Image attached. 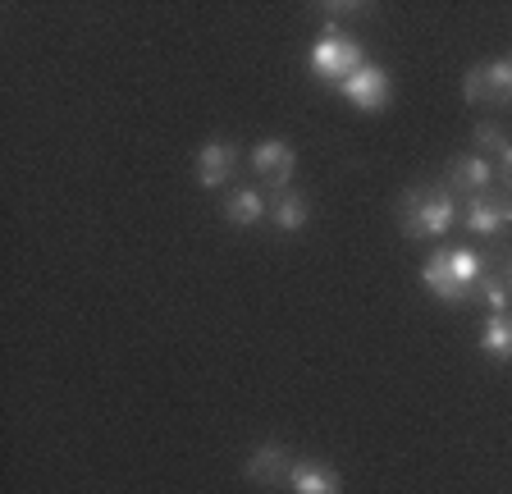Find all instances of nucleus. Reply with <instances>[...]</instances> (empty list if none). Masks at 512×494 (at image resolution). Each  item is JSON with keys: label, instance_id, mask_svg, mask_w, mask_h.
<instances>
[{"label": "nucleus", "instance_id": "f3484780", "mask_svg": "<svg viewBox=\"0 0 512 494\" xmlns=\"http://www.w3.org/2000/svg\"><path fill=\"white\" fill-rule=\"evenodd\" d=\"M499 161H503V179H508V183H512V147H508V151H503Z\"/></svg>", "mask_w": 512, "mask_h": 494}, {"label": "nucleus", "instance_id": "0eeeda50", "mask_svg": "<svg viewBox=\"0 0 512 494\" xmlns=\"http://www.w3.org/2000/svg\"><path fill=\"white\" fill-rule=\"evenodd\" d=\"M499 179L490 156H480V151H467V156H453L448 161V193H462V197H485Z\"/></svg>", "mask_w": 512, "mask_h": 494}, {"label": "nucleus", "instance_id": "dca6fc26", "mask_svg": "<svg viewBox=\"0 0 512 494\" xmlns=\"http://www.w3.org/2000/svg\"><path fill=\"white\" fill-rule=\"evenodd\" d=\"M508 147H512V142L503 138L499 124H476V151H480V156H503Z\"/></svg>", "mask_w": 512, "mask_h": 494}, {"label": "nucleus", "instance_id": "6e6552de", "mask_svg": "<svg viewBox=\"0 0 512 494\" xmlns=\"http://www.w3.org/2000/svg\"><path fill=\"white\" fill-rule=\"evenodd\" d=\"M421 289L430 293V298H439L444 307H462V302H471L476 293L467 289V284L453 275V266H448V252L439 247V252H430L426 266H421Z\"/></svg>", "mask_w": 512, "mask_h": 494}, {"label": "nucleus", "instance_id": "9d476101", "mask_svg": "<svg viewBox=\"0 0 512 494\" xmlns=\"http://www.w3.org/2000/svg\"><path fill=\"white\" fill-rule=\"evenodd\" d=\"M293 453L284 444H256L243 462V476L252 485H288V472H293Z\"/></svg>", "mask_w": 512, "mask_h": 494}, {"label": "nucleus", "instance_id": "9b49d317", "mask_svg": "<svg viewBox=\"0 0 512 494\" xmlns=\"http://www.w3.org/2000/svg\"><path fill=\"white\" fill-rule=\"evenodd\" d=\"M288 494H343V481L334 467H325V462L316 458H298L293 462V472H288Z\"/></svg>", "mask_w": 512, "mask_h": 494}, {"label": "nucleus", "instance_id": "f8f14e48", "mask_svg": "<svg viewBox=\"0 0 512 494\" xmlns=\"http://www.w3.org/2000/svg\"><path fill=\"white\" fill-rule=\"evenodd\" d=\"M266 215H270V197H261L256 188H234V193L224 197V220L234 229H252Z\"/></svg>", "mask_w": 512, "mask_h": 494}, {"label": "nucleus", "instance_id": "2eb2a0df", "mask_svg": "<svg viewBox=\"0 0 512 494\" xmlns=\"http://www.w3.org/2000/svg\"><path fill=\"white\" fill-rule=\"evenodd\" d=\"M476 298L485 302V312L490 316H499V312H512V284H508V275H480V284H476Z\"/></svg>", "mask_w": 512, "mask_h": 494}, {"label": "nucleus", "instance_id": "423d86ee", "mask_svg": "<svg viewBox=\"0 0 512 494\" xmlns=\"http://www.w3.org/2000/svg\"><path fill=\"white\" fill-rule=\"evenodd\" d=\"M462 229L476 238H494L503 229H512V197H499V193H485V197H467L462 206Z\"/></svg>", "mask_w": 512, "mask_h": 494}, {"label": "nucleus", "instance_id": "f03ea898", "mask_svg": "<svg viewBox=\"0 0 512 494\" xmlns=\"http://www.w3.org/2000/svg\"><path fill=\"white\" fill-rule=\"evenodd\" d=\"M362 65H366L362 42H357L352 33H343V28H339L334 19H330V28L320 33V42L307 51V69H311V78H320V83H330V87H339L343 78H352Z\"/></svg>", "mask_w": 512, "mask_h": 494}, {"label": "nucleus", "instance_id": "7ed1b4c3", "mask_svg": "<svg viewBox=\"0 0 512 494\" xmlns=\"http://www.w3.org/2000/svg\"><path fill=\"white\" fill-rule=\"evenodd\" d=\"M334 92H339L352 110H362V115H380V110L394 101V83H389V74H384L375 60H366V65L352 78H343Z\"/></svg>", "mask_w": 512, "mask_h": 494}, {"label": "nucleus", "instance_id": "ddd939ff", "mask_svg": "<svg viewBox=\"0 0 512 494\" xmlns=\"http://www.w3.org/2000/svg\"><path fill=\"white\" fill-rule=\"evenodd\" d=\"M311 220V202L302 193H275L270 197V225L279 229V234H302Z\"/></svg>", "mask_w": 512, "mask_h": 494}, {"label": "nucleus", "instance_id": "a211bd4d", "mask_svg": "<svg viewBox=\"0 0 512 494\" xmlns=\"http://www.w3.org/2000/svg\"><path fill=\"white\" fill-rule=\"evenodd\" d=\"M508 284H512V261H508Z\"/></svg>", "mask_w": 512, "mask_h": 494}, {"label": "nucleus", "instance_id": "f257e3e1", "mask_svg": "<svg viewBox=\"0 0 512 494\" xmlns=\"http://www.w3.org/2000/svg\"><path fill=\"white\" fill-rule=\"evenodd\" d=\"M398 225L407 238H444L448 229L458 225V202L444 183H421L412 193H403L398 206Z\"/></svg>", "mask_w": 512, "mask_h": 494}, {"label": "nucleus", "instance_id": "39448f33", "mask_svg": "<svg viewBox=\"0 0 512 494\" xmlns=\"http://www.w3.org/2000/svg\"><path fill=\"white\" fill-rule=\"evenodd\" d=\"M252 170L266 188L284 193L288 179L298 174V151H293V142H284V138H261L252 147Z\"/></svg>", "mask_w": 512, "mask_h": 494}, {"label": "nucleus", "instance_id": "1a4fd4ad", "mask_svg": "<svg viewBox=\"0 0 512 494\" xmlns=\"http://www.w3.org/2000/svg\"><path fill=\"white\" fill-rule=\"evenodd\" d=\"M238 170V147L224 138H211L202 151H197V161H192V174L202 188H224V183L234 179Z\"/></svg>", "mask_w": 512, "mask_h": 494}, {"label": "nucleus", "instance_id": "20e7f679", "mask_svg": "<svg viewBox=\"0 0 512 494\" xmlns=\"http://www.w3.org/2000/svg\"><path fill=\"white\" fill-rule=\"evenodd\" d=\"M462 97L476 106H508L512 101V60H490V65L467 69Z\"/></svg>", "mask_w": 512, "mask_h": 494}, {"label": "nucleus", "instance_id": "4468645a", "mask_svg": "<svg viewBox=\"0 0 512 494\" xmlns=\"http://www.w3.org/2000/svg\"><path fill=\"white\" fill-rule=\"evenodd\" d=\"M480 353L490 362H512V316H485V330H480Z\"/></svg>", "mask_w": 512, "mask_h": 494}]
</instances>
